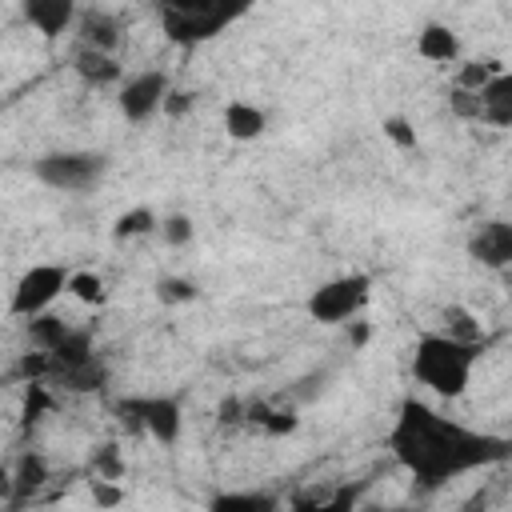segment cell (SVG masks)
Listing matches in <instances>:
<instances>
[{
    "label": "cell",
    "instance_id": "obj_6",
    "mask_svg": "<svg viewBox=\"0 0 512 512\" xmlns=\"http://www.w3.org/2000/svg\"><path fill=\"white\" fill-rule=\"evenodd\" d=\"M232 16H236L232 8H220V4H208V0H176V4L160 8L164 36L176 40V44H200V40L216 36Z\"/></svg>",
    "mask_w": 512,
    "mask_h": 512
},
{
    "label": "cell",
    "instance_id": "obj_14",
    "mask_svg": "<svg viewBox=\"0 0 512 512\" xmlns=\"http://www.w3.org/2000/svg\"><path fill=\"white\" fill-rule=\"evenodd\" d=\"M416 52H420L424 60H432V64H452V60L460 56V40H456L452 28L428 24V28L416 36Z\"/></svg>",
    "mask_w": 512,
    "mask_h": 512
},
{
    "label": "cell",
    "instance_id": "obj_24",
    "mask_svg": "<svg viewBox=\"0 0 512 512\" xmlns=\"http://www.w3.org/2000/svg\"><path fill=\"white\" fill-rule=\"evenodd\" d=\"M156 232H160V236H164L168 244H176V248H180V244H188V240H192V220L176 212V216H164Z\"/></svg>",
    "mask_w": 512,
    "mask_h": 512
},
{
    "label": "cell",
    "instance_id": "obj_19",
    "mask_svg": "<svg viewBox=\"0 0 512 512\" xmlns=\"http://www.w3.org/2000/svg\"><path fill=\"white\" fill-rule=\"evenodd\" d=\"M68 296L80 300V304H88V308L104 304V300H108L104 276H100V272H72V280H68Z\"/></svg>",
    "mask_w": 512,
    "mask_h": 512
},
{
    "label": "cell",
    "instance_id": "obj_29",
    "mask_svg": "<svg viewBox=\"0 0 512 512\" xmlns=\"http://www.w3.org/2000/svg\"><path fill=\"white\" fill-rule=\"evenodd\" d=\"M372 512H404V508H372Z\"/></svg>",
    "mask_w": 512,
    "mask_h": 512
},
{
    "label": "cell",
    "instance_id": "obj_28",
    "mask_svg": "<svg viewBox=\"0 0 512 512\" xmlns=\"http://www.w3.org/2000/svg\"><path fill=\"white\" fill-rule=\"evenodd\" d=\"M184 108H188V92H176V88H172V96H168L164 112H184Z\"/></svg>",
    "mask_w": 512,
    "mask_h": 512
},
{
    "label": "cell",
    "instance_id": "obj_13",
    "mask_svg": "<svg viewBox=\"0 0 512 512\" xmlns=\"http://www.w3.org/2000/svg\"><path fill=\"white\" fill-rule=\"evenodd\" d=\"M264 128H268V116L252 100H228L224 104V132L232 140H240V144L244 140H256V136H264Z\"/></svg>",
    "mask_w": 512,
    "mask_h": 512
},
{
    "label": "cell",
    "instance_id": "obj_2",
    "mask_svg": "<svg viewBox=\"0 0 512 512\" xmlns=\"http://www.w3.org/2000/svg\"><path fill=\"white\" fill-rule=\"evenodd\" d=\"M480 360V344L452 340L444 332H424L412 344V376L440 400H460L472 384V368Z\"/></svg>",
    "mask_w": 512,
    "mask_h": 512
},
{
    "label": "cell",
    "instance_id": "obj_21",
    "mask_svg": "<svg viewBox=\"0 0 512 512\" xmlns=\"http://www.w3.org/2000/svg\"><path fill=\"white\" fill-rule=\"evenodd\" d=\"M156 228H160V220H156L148 208H132V212H124V216L116 220L112 236H116V240H128V236H144V232H156Z\"/></svg>",
    "mask_w": 512,
    "mask_h": 512
},
{
    "label": "cell",
    "instance_id": "obj_8",
    "mask_svg": "<svg viewBox=\"0 0 512 512\" xmlns=\"http://www.w3.org/2000/svg\"><path fill=\"white\" fill-rule=\"evenodd\" d=\"M168 96H172V80H168V72L148 68V72H136V76H128V80L120 84V112H124L128 120L140 124V120L164 112Z\"/></svg>",
    "mask_w": 512,
    "mask_h": 512
},
{
    "label": "cell",
    "instance_id": "obj_22",
    "mask_svg": "<svg viewBox=\"0 0 512 512\" xmlns=\"http://www.w3.org/2000/svg\"><path fill=\"white\" fill-rule=\"evenodd\" d=\"M12 480H16V484H12V492H36V488L48 480V464H44L40 456H24Z\"/></svg>",
    "mask_w": 512,
    "mask_h": 512
},
{
    "label": "cell",
    "instance_id": "obj_9",
    "mask_svg": "<svg viewBox=\"0 0 512 512\" xmlns=\"http://www.w3.org/2000/svg\"><path fill=\"white\" fill-rule=\"evenodd\" d=\"M468 256L492 272L512 268V220H488L468 236Z\"/></svg>",
    "mask_w": 512,
    "mask_h": 512
},
{
    "label": "cell",
    "instance_id": "obj_16",
    "mask_svg": "<svg viewBox=\"0 0 512 512\" xmlns=\"http://www.w3.org/2000/svg\"><path fill=\"white\" fill-rule=\"evenodd\" d=\"M72 68H76V76L84 80V84H112V80H120V64H116V56H108V52H92V48H80L76 52V60H72Z\"/></svg>",
    "mask_w": 512,
    "mask_h": 512
},
{
    "label": "cell",
    "instance_id": "obj_27",
    "mask_svg": "<svg viewBox=\"0 0 512 512\" xmlns=\"http://www.w3.org/2000/svg\"><path fill=\"white\" fill-rule=\"evenodd\" d=\"M116 480H92V496H96V504H104V508H116L120 504V488H112Z\"/></svg>",
    "mask_w": 512,
    "mask_h": 512
},
{
    "label": "cell",
    "instance_id": "obj_20",
    "mask_svg": "<svg viewBox=\"0 0 512 512\" xmlns=\"http://www.w3.org/2000/svg\"><path fill=\"white\" fill-rule=\"evenodd\" d=\"M352 504H356V492L340 488L332 496H300L292 504V512H352Z\"/></svg>",
    "mask_w": 512,
    "mask_h": 512
},
{
    "label": "cell",
    "instance_id": "obj_5",
    "mask_svg": "<svg viewBox=\"0 0 512 512\" xmlns=\"http://www.w3.org/2000/svg\"><path fill=\"white\" fill-rule=\"evenodd\" d=\"M68 280H72V272L64 264H32L16 280L12 300H8V312L20 316V320H36V316L52 312V304L60 296H68Z\"/></svg>",
    "mask_w": 512,
    "mask_h": 512
},
{
    "label": "cell",
    "instance_id": "obj_1",
    "mask_svg": "<svg viewBox=\"0 0 512 512\" xmlns=\"http://www.w3.org/2000/svg\"><path fill=\"white\" fill-rule=\"evenodd\" d=\"M388 444H392V456L424 488H440V484L460 480L468 472L492 468L512 452L508 440H500L492 432H480V428H468V424L428 408L416 396H408L400 404V412L392 420V432H388Z\"/></svg>",
    "mask_w": 512,
    "mask_h": 512
},
{
    "label": "cell",
    "instance_id": "obj_23",
    "mask_svg": "<svg viewBox=\"0 0 512 512\" xmlns=\"http://www.w3.org/2000/svg\"><path fill=\"white\" fill-rule=\"evenodd\" d=\"M156 296H160V304H184V300L196 296V284L192 280H180V276H168V280L156 284Z\"/></svg>",
    "mask_w": 512,
    "mask_h": 512
},
{
    "label": "cell",
    "instance_id": "obj_11",
    "mask_svg": "<svg viewBox=\"0 0 512 512\" xmlns=\"http://www.w3.org/2000/svg\"><path fill=\"white\" fill-rule=\"evenodd\" d=\"M24 20L40 32V36H60L68 28H76L80 12L72 0H28L24 4Z\"/></svg>",
    "mask_w": 512,
    "mask_h": 512
},
{
    "label": "cell",
    "instance_id": "obj_15",
    "mask_svg": "<svg viewBox=\"0 0 512 512\" xmlns=\"http://www.w3.org/2000/svg\"><path fill=\"white\" fill-rule=\"evenodd\" d=\"M208 512H280V500L272 492L244 488V492H220V496H212Z\"/></svg>",
    "mask_w": 512,
    "mask_h": 512
},
{
    "label": "cell",
    "instance_id": "obj_7",
    "mask_svg": "<svg viewBox=\"0 0 512 512\" xmlns=\"http://www.w3.org/2000/svg\"><path fill=\"white\" fill-rule=\"evenodd\" d=\"M120 412H124V424H132V428L148 432V436H152V440H160V444H172V440L180 436V428H184L180 404H176V400H168V396L124 400V404H120Z\"/></svg>",
    "mask_w": 512,
    "mask_h": 512
},
{
    "label": "cell",
    "instance_id": "obj_12",
    "mask_svg": "<svg viewBox=\"0 0 512 512\" xmlns=\"http://www.w3.org/2000/svg\"><path fill=\"white\" fill-rule=\"evenodd\" d=\"M76 36H80V48H92V52H108V56H112V48H116V40H120V24H116V16L104 12V8L80 12Z\"/></svg>",
    "mask_w": 512,
    "mask_h": 512
},
{
    "label": "cell",
    "instance_id": "obj_26",
    "mask_svg": "<svg viewBox=\"0 0 512 512\" xmlns=\"http://www.w3.org/2000/svg\"><path fill=\"white\" fill-rule=\"evenodd\" d=\"M48 408H52V396H48L44 380L28 384V396H24V416H28V420H40V412H48Z\"/></svg>",
    "mask_w": 512,
    "mask_h": 512
},
{
    "label": "cell",
    "instance_id": "obj_25",
    "mask_svg": "<svg viewBox=\"0 0 512 512\" xmlns=\"http://www.w3.org/2000/svg\"><path fill=\"white\" fill-rule=\"evenodd\" d=\"M384 136H388L396 148H404V152L416 148V128H412L404 116H388V120H384Z\"/></svg>",
    "mask_w": 512,
    "mask_h": 512
},
{
    "label": "cell",
    "instance_id": "obj_4",
    "mask_svg": "<svg viewBox=\"0 0 512 512\" xmlns=\"http://www.w3.org/2000/svg\"><path fill=\"white\" fill-rule=\"evenodd\" d=\"M372 296V276L364 272H348L336 280H324L320 288H312V296L304 300V312L316 324H348Z\"/></svg>",
    "mask_w": 512,
    "mask_h": 512
},
{
    "label": "cell",
    "instance_id": "obj_3",
    "mask_svg": "<svg viewBox=\"0 0 512 512\" xmlns=\"http://www.w3.org/2000/svg\"><path fill=\"white\" fill-rule=\"evenodd\" d=\"M36 180L56 188V192H88L92 184L104 180L108 172V156L104 152H84V148H68V152H48L32 164Z\"/></svg>",
    "mask_w": 512,
    "mask_h": 512
},
{
    "label": "cell",
    "instance_id": "obj_17",
    "mask_svg": "<svg viewBox=\"0 0 512 512\" xmlns=\"http://www.w3.org/2000/svg\"><path fill=\"white\" fill-rule=\"evenodd\" d=\"M68 332H72V324H64V320L52 316V312L28 320V340H32V348H36V352H48V356L68 340Z\"/></svg>",
    "mask_w": 512,
    "mask_h": 512
},
{
    "label": "cell",
    "instance_id": "obj_18",
    "mask_svg": "<svg viewBox=\"0 0 512 512\" xmlns=\"http://www.w3.org/2000/svg\"><path fill=\"white\" fill-rule=\"evenodd\" d=\"M444 336H452V340H468V344H484V324L468 312V308H460V304H452V308H444V328H440Z\"/></svg>",
    "mask_w": 512,
    "mask_h": 512
},
{
    "label": "cell",
    "instance_id": "obj_10",
    "mask_svg": "<svg viewBox=\"0 0 512 512\" xmlns=\"http://www.w3.org/2000/svg\"><path fill=\"white\" fill-rule=\"evenodd\" d=\"M476 120L492 128H512V72H496L480 92H476Z\"/></svg>",
    "mask_w": 512,
    "mask_h": 512
}]
</instances>
